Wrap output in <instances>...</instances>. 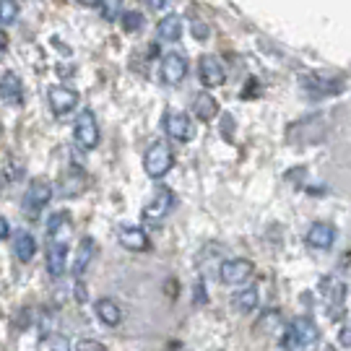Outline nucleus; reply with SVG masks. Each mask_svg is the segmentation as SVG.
Segmentation results:
<instances>
[{
	"label": "nucleus",
	"mask_w": 351,
	"mask_h": 351,
	"mask_svg": "<svg viewBox=\"0 0 351 351\" xmlns=\"http://www.w3.org/2000/svg\"><path fill=\"white\" fill-rule=\"evenodd\" d=\"M320 343V330L307 315L294 317L281 339V351H313Z\"/></svg>",
	"instance_id": "nucleus-2"
},
{
	"label": "nucleus",
	"mask_w": 351,
	"mask_h": 351,
	"mask_svg": "<svg viewBox=\"0 0 351 351\" xmlns=\"http://www.w3.org/2000/svg\"><path fill=\"white\" fill-rule=\"evenodd\" d=\"M193 34H195V39H206L208 37V26L203 21H193Z\"/></svg>",
	"instance_id": "nucleus-31"
},
{
	"label": "nucleus",
	"mask_w": 351,
	"mask_h": 351,
	"mask_svg": "<svg viewBox=\"0 0 351 351\" xmlns=\"http://www.w3.org/2000/svg\"><path fill=\"white\" fill-rule=\"evenodd\" d=\"M175 164V151L167 141H154L149 149H146V156H143V169L151 180H162Z\"/></svg>",
	"instance_id": "nucleus-5"
},
{
	"label": "nucleus",
	"mask_w": 351,
	"mask_h": 351,
	"mask_svg": "<svg viewBox=\"0 0 351 351\" xmlns=\"http://www.w3.org/2000/svg\"><path fill=\"white\" fill-rule=\"evenodd\" d=\"M73 351H107V346L94 339H81L78 343H73Z\"/></svg>",
	"instance_id": "nucleus-27"
},
{
	"label": "nucleus",
	"mask_w": 351,
	"mask_h": 351,
	"mask_svg": "<svg viewBox=\"0 0 351 351\" xmlns=\"http://www.w3.org/2000/svg\"><path fill=\"white\" fill-rule=\"evenodd\" d=\"M120 8H123V0H101L99 11L107 21H117L120 19Z\"/></svg>",
	"instance_id": "nucleus-26"
},
{
	"label": "nucleus",
	"mask_w": 351,
	"mask_h": 351,
	"mask_svg": "<svg viewBox=\"0 0 351 351\" xmlns=\"http://www.w3.org/2000/svg\"><path fill=\"white\" fill-rule=\"evenodd\" d=\"M117 242L130 252H146L151 247L146 232L141 226H133V224H125L117 229Z\"/></svg>",
	"instance_id": "nucleus-14"
},
{
	"label": "nucleus",
	"mask_w": 351,
	"mask_h": 351,
	"mask_svg": "<svg viewBox=\"0 0 351 351\" xmlns=\"http://www.w3.org/2000/svg\"><path fill=\"white\" fill-rule=\"evenodd\" d=\"M47 351H73V343L65 339V336H52Z\"/></svg>",
	"instance_id": "nucleus-28"
},
{
	"label": "nucleus",
	"mask_w": 351,
	"mask_h": 351,
	"mask_svg": "<svg viewBox=\"0 0 351 351\" xmlns=\"http://www.w3.org/2000/svg\"><path fill=\"white\" fill-rule=\"evenodd\" d=\"M13 252H16V258H19L21 263H32L34 255H37V239H34V234L19 229L16 237H13Z\"/></svg>",
	"instance_id": "nucleus-19"
},
{
	"label": "nucleus",
	"mask_w": 351,
	"mask_h": 351,
	"mask_svg": "<svg viewBox=\"0 0 351 351\" xmlns=\"http://www.w3.org/2000/svg\"><path fill=\"white\" fill-rule=\"evenodd\" d=\"M146 3H149L151 8H164L167 5V0H146Z\"/></svg>",
	"instance_id": "nucleus-34"
},
{
	"label": "nucleus",
	"mask_w": 351,
	"mask_h": 351,
	"mask_svg": "<svg viewBox=\"0 0 351 351\" xmlns=\"http://www.w3.org/2000/svg\"><path fill=\"white\" fill-rule=\"evenodd\" d=\"M193 114L198 117V120H203V123H208V120H213L216 117V112H219V101L213 99L208 91H198L195 97H193Z\"/></svg>",
	"instance_id": "nucleus-22"
},
{
	"label": "nucleus",
	"mask_w": 351,
	"mask_h": 351,
	"mask_svg": "<svg viewBox=\"0 0 351 351\" xmlns=\"http://www.w3.org/2000/svg\"><path fill=\"white\" fill-rule=\"evenodd\" d=\"M120 24H123L125 32H138V29H143L146 19H143V13L141 11H125L123 16H120Z\"/></svg>",
	"instance_id": "nucleus-25"
},
{
	"label": "nucleus",
	"mask_w": 351,
	"mask_h": 351,
	"mask_svg": "<svg viewBox=\"0 0 351 351\" xmlns=\"http://www.w3.org/2000/svg\"><path fill=\"white\" fill-rule=\"evenodd\" d=\"M47 101H50V110L52 114H58V117H65L68 112H73L75 107H78V91L71 86H50L47 91Z\"/></svg>",
	"instance_id": "nucleus-11"
},
{
	"label": "nucleus",
	"mask_w": 351,
	"mask_h": 351,
	"mask_svg": "<svg viewBox=\"0 0 351 351\" xmlns=\"http://www.w3.org/2000/svg\"><path fill=\"white\" fill-rule=\"evenodd\" d=\"M182 16L180 13H167L162 21L156 24V37L162 39V42H177V39L182 37Z\"/></svg>",
	"instance_id": "nucleus-20"
},
{
	"label": "nucleus",
	"mask_w": 351,
	"mask_h": 351,
	"mask_svg": "<svg viewBox=\"0 0 351 351\" xmlns=\"http://www.w3.org/2000/svg\"><path fill=\"white\" fill-rule=\"evenodd\" d=\"M73 297H75V302H78V304H84V302H86V287H84V281H81V278H75Z\"/></svg>",
	"instance_id": "nucleus-30"
},
{
	"label": "nucleus",
	"mask_w": 351,
	"mask_h": 351,
	"mask_svg": "<svg viewBox=\"0 0 351 351\" xmlns=\"http://www.w3.org/2000/svg\"><path fill=\"white\" fill-rule=\"evenodd\" d=\"M302 88H304V94H310V97H326V94H333V91H339V88H341V78L330 81V78H328V75H323V73L302 75Z\"/></svg>",
	"instance_id": "nucleus-15"
},
{
	"label": "nucleus",
	"mask_w": 351,
	"mask_h": 351,
	"mask_svg": "<svg viewBox=\"0 0 351 351\" xmlns=\"http://www.w3.org/2000/svg\"><path fill=\"white\" fill-rule=\"evenodd\" d=\"M255 274V265L247 258H232L219 265V278L226 287H245Z\"/></svg>",
	"instance_id": "nucleus-7"
},
{
	"label": "nucleus",
	"mask_w": 351,
	"mask_h": 351,
	"mask_svg": "<svg viewBox=\"0 0 351 351\" xmlns=\"http://www.w3.org/2000/svg\"><path fill=\"white\" fill-rule=\"evenodd\" d=\"M188 75V58L180 52H167L159 63V81L164 86H177Z\"/></svg>",
	"instance_id": "nucleus-9"
},
{
	"label": "nucleus",
	"mask_w": 351,
	"mask_h": 351,
	"mask_svg": "<svg viewBox=\"0 0 351 351\" xmlns=\"http://www.w3.org/2000/svg\"><path fill=\"white\" fill-rule=\"evenodd\" d=\"M198 78H201V84L206 88L221 86L226 81V71L221 58L219 55H203L201 60H198Z\"/></svg>",
	"instance_id": "nucleus-10"
},
{
	"label": "nucleus",
	"mask_w": 351,
	"mask_h": 351,
	"mask_svg": "<svg viewBox=\"0 0 351 351\" xmlns=\"http://www.w3.org/2000/svg\"><path fill=\"white\" fill-rule=\"evenodd\" d=\"M78 5H84V8H99L101 0H75Z\"/></svg>",
	"instance_id": "nucleus-33"
},
{
	"label": "nucleus",
	"mask_w": 351,
	"mask_h": 351,
	"mask_svg": "<svg viewBox=\"0 0 351 351\" xmlns=\"http://www.w3.org/2000/svg\"><path fill=\"white\" fill-rule=\"evenodd\" d=\"M84 185H86V177L81 172V167H71L63 180H60V185H58V195L73 198V195H78L84 190Z\"/></svg>",
	"instance_id": "nucleus-21"
},
{
	"label": "nucleus",
	"mask_w": 351,
	"mask_h": 351,
	"mask_svg": "<svg viewBox=\"0 0 351 351\" xmlns=\"http://www.w3.org/2000/svg\"><path fill=\"white\" fill-rule=\"evenodd\" d=\"M320 300H323V310L330 320H339L341 315H346V284H343V278H323L320 281Z\"/></svg>",
	"instance_id": "nucleus-4"
},
{
	"label": "nucleus",
	"mask_w": 351,
	"mask_h": 351,
	"mask_svg": "<svg viewBox=\"0 0 351 351\" xmlns=\"http://www.w3.org/2000/svg\"><path fill=\"white\" fill-rule=\"evenodd\" d=\"M11 237V224H8V219L0 213V239H8Z\"/></svg>",
	"instance_id": "nucleus-32"
},
{
	"label": "nucleus",
	"mask_w": 351,
	"mask_h": 351,
	"mask_svg": "<svg viewBox=\"0 0 351 351\" xmlns=\"http://www.w3.org/2000/svg\"><path fill=\"white\" fill-rule=\"evenodd\" d=\"M164 133L177 143H188L195 138V125L190 120L188 112H180V110H169L164 114Z\"/></svg>",
	"instance_id": "nucleus-8"
},
{
	"label": "nucleus",
	"mask_w": 351,
	"mask_h": 351,
	"mask_svg": "<svg viewBox=\"0 0 351 351\" xmlns=\"http://www.w3.org/2000/svg\"><path fill=\"white\" fill-rule=\"evenodd\" d=\"M304 239H307V245L315 247V250H328L336 242V229L330 224H326V221H315Z\"/></svg>",
	"instance_id": "nucleus-18"
},
{
	"label": "nucleus",
	"mask_w": 351,
	"mask_h": 351,
	"mask_svg": "<svg viewBox=\"0 0 351 351\" xmlns=\"http://www.w3.org/2000/svg\"><path fill=\"white\" fill-rule=\"evenodd\" d=\"M99 252V245H97V239L94 237H81L78 242V250H75V261H73V276L81 278L86 274L88 263L94 261V255Z\"/></svg>",
	"instance_id": "nucleus-16"
},
{
	"label": "nucleus",
	"mask_w": 351,
	"mask_h": 351,
	"mask_svg": "<svg viewBox=\"0 0 351 351\" xmlns=\"http://www.w3.org/2000/svg\"><path fill=\"white\" fill-rule=\"evenodd\" d=\"M5 52V39H3V34H0V55Z\"/></svg>",
	"instance_id": "nucleus-35"
},
{
	"label": "nucleus",
	"mask_w": 351,
	"mask_h": 351,
	"mask_svg": "<svg viewBox=\"0 0 351 351\" xmlns=\"http://www.w3.org/2000/svg\"><path fill=\"white\" fill-rule=\"evenodd\" d=\"M94 315H97V320H99L101 326H107V328H117L120 320H123L120 304L114 300H110V297H101V300L94 302Z\"/></svg>",
	"instance_id": "nucleus-17"
},
{
	"label": "nucleus",
	"mask_w": 351,
	"mask_h": 351,
	"mask_svg": "<svg viewBox=\"0 0 351 351\" xmlns=\"http://www.w3.org/2000/svg\"><path fill=\"white\" fill-rule=\"evenodd\" d=\"M52 195H55V185H52L50 180H45V177H37V180H32L29 182V188L24 190V201H21V208L29 219H34L37 221L42 211L47 208V203L52 201Z\"/></svg>",
	"instance_id": "nucleus-3"
},
{
	"label": "nucleus",
	"mask_w": 351,
	"mask_h": 351,
	"mask_svg": "<svg viewBox=\"0 0 351 351\" xmlns=\"http://www.w3.org/2000/svg\"><path fill=\"white\" fill-rule=\"evenodd\" d=\"M0 99L11 107H21L24 104V84L21 78L13 73V71H5L0 75Z\"/></svg>",
	"instance_id": "nucleus-13"
},
{
	"label": "nucleus",
	"mask_w": 351,
	"mask_h": 351,
	"mask_svg": "<svg viewBox=\"0 0 351 351\" xmlns=\"http://www.w3.org/2000/svg\"><path fill=\"white\" fill-rule=\"evenodd\" d=\"M73 138L84 151H94L99 146V120L91 110H81L73 123Z\"/></svg>",
	"instance_id": "nucleus-6"
},
{
	"label": "nucleus",
	"mask_w": 351,
	"mask_h": 351,
	"mask_svg": "<svg viewBox=\"0 0 351 351\" xmlns=\"http://www.w3.org/2000/svg\"><path fill=\"white\" fill-rule=\"evenodd\" d=\"M19 0H0V26H11L19 19Z\"/></svg>",
	"instance_id": "nucleus-24"
},
{
	"label": "nucleus",
	"mask_w": 351,
	"mask_h": 351,
	"mask_svg": "<svg viewBox=\"0 0 351 351\" xmlns=\"http://www.w3.org/2000/svg\"><path fill=\"white\" fill-rule=\"evenodd\" d=\"M172 208H175V193H172V188L162 185V188L154 193V198L146 203L143 219H146V221H159V219H164Z\"/></svg>",
	"instance_id": "nucleus-12"
},
{
	"label": "nucleus",
	"mask_w": 351,
	"mask_h": 351,
	"mask_svg": "<svg viewBox=\"0 0 351 351\" xmlns=\"http://www.w3.org/2000/svg\"><path fill=\"white\" fill-rule=\"evenodd\" d=\"M339 343L343 346V349H351V317L346 320V323H343V328H341Z\"/></svg>",
	"instance_id": "nucleus-29"
},
{
	"label": "nucleus",
	"mask_w": 351,
	"mask_h": 351,
	"mask_svg": "<svg viewBox=\"0 0 351 351\" xmlns=\"http://www.w3.org/2000/svg\"><path fill=\"white\" fill-rule=\"evenodd\" d=\"M258 300H261V294H258V287H242L234 291V297H232V304H234V310L239 315H247L252 313L255 307H258Z\"/></svg>",
	"instance_id": "nucleus-23"
},
{
	"label": "nucleus",
	"mask_w": 351,
	"mask_h": 351,
	"mask_svg": "<svg viewBox=\"0 0 351 351\" xmlns=\"http://www.w3.org/2000/svg\"><path fill=\"white\" fill-rule=\"evenodd\" d=\"M71 216L68 213H55L47 224V252H45V263L47 274L52 278H63L65 265H68V252H71Z\"/></svg>",
	"instance_id": "nucleus-1"
}]
</instances>
